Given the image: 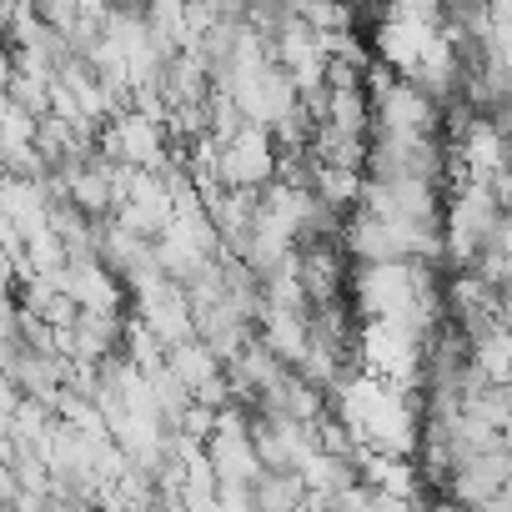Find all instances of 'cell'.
Segmentation results:
<instances>
[{"mask_svg": "<svg viewBox=\"0 0 512 512\" xmlns=\"http://www.w3.org/2000/svg\"><path fill=\"white\" fill-rule=\"evenodd\" d=\"M206 462H211L216 492H256V482H262V457H256V442H251V417L236 402L216 412V427L206 437Z\"/></svg>", "mask_w": 512, "mask_h": 512, "instance_id": "obj_1", "label": "cell"}, {"mask_svg": "<svg viewBox=\"0 0 512 512\" xmlns=\"http://www.w3.org/2000/svg\"><path fill=\"white\" fill-rule=\"evenodd\" d=\"M221 191H267L282 176V151L267 126H241L231 141L216 146Z\"/></svg>", "mask_w": 512, "mask_h": 512, "instance_id": "obj_2", "label": "cell"}, {"mask_svg": "<svg viewBox=\"0 0 512 512\" xmlns=\"http://www.w3.org/2000/svg\"><path fill=\"white\" fill-rule=\"evenodd\" d=\"M367 181H422L437 186L447 181V146L437 136L427 141H402V136H367Z\"/></svg>", "mask_w": 512, "mask_h": 512, "instance_id": "obj_3", "label": "cell"}, {"mask_svg": "<svg viewBox=\"0 0 512 512\" xmlns=\"http://www.w3.org/2000/svg\"><path fill=\"white\" fill-rule=\"evenodd\" d=\"M96 151L111 161V166H126V171H161L171 161V146H166V126L141 116V111H121L116 121L101 126L96 136Z\"/></svg>", "mask_w": 512, "mask_h": 512, "instance_id": "obj_4", "label": "cell"}, {"mask_svg": "<svg viewBox=\"0 0 512 512\" xmlns=\"http://www.w3.org/2000/svg\"><path fill=\"white\" fill-rule=\"evenodd\" d=\"M512 487V462H507V447H487V452H472L452 467L447 477V502H457L462 512H487L502 492Z\"/></svg>", "mask_w": 512, "mask_h": 512, "instance_id": "obj_5", "label": "cell"}, {"mask_svg": "<svg viewBox=\"0 0 512 512\" xmlns=\"http://www.w3.org/2000/svg\"><path fill=\"white\" fill-rule=\"evenodd\" d=\"M437 121H442V111L407 81H392L382 96H372V136L427 141V136H437Z\"/></svg>", "mask_w": 512, "mask_h": 512, "instance_id": "obj_6", "label": "cell"}, {"mask_svg": "<svg viewBox=\"0 0 512 512\" xmlns=\"http://www.w3.org/2000/svg\"><path fill=\"white\" fill-rule=\"evenodd\" d=\"M251 442H256V457H262V472H302V462L317 452V427L277 417V412H256Z\"/></svg>", "mask_w": 512, "mask_h": 512, "instance_id": "obj_7", "label": "cell"}, {"mask_svg": "<svg viewBox=\"0 0 512 512\" xmlns=\"http://www.w3.org/2000/svg\"><path fill=\"white\" fill-rule=\"evenodd\" d=\"M56 287L76 302V312H96V317H121L126 302V282L101 262V256H81V262H66V272L56 277Z\"/></svg>", "mask_w": 512, "mask_h": 512, "instance_id": "obj_8", "label": "cell"}, {"mask_svg": "<svg viewBox=\"0 0 512 512\" xmlns=\"http://www.w3.org/2000/svg\"><path fill=\"white\" fill-rule=\"evenodd\" d=\"M462 342H467V367L472 372H482L492 387L512 382V327L502 317H487V322L467 327Z\"/></svg>", "mask_w": 512, "mask_h": 512, "instance_id": "obj_9", "label": "cell"}, {"mask_svg": "<svg viewBox=\"0 0 512 512\" xmlns=\"http://www.w3.org/2000/svg\"><path fill=\"white\" fill-rule=\"evenodd\" d=\"M362 186H367V176L362 171H347V166H312V196L327 206V211H352V206H362Z\"/></svg>", "mask_w": 512, "mask_h": 512, "instance_id": "obj_10", "label": "cell"}, {"mask_svg": "<svg viewBox=\"0 0 512 512\" xmlns=\"http://www.w3.org/2000/svg\"><path fill=\"white\" fill-rule=\"evenodd\" d=\"M251 497H256V512H302L307 507V487L297 472H262Z\"/></svg>", "mask_w": 512, "mask_h": 512, "instance_id": "obj_11", "label": "cell"}, {"mask_svg": "<svg viewBox=\"0 0 512 512\" xmlns=\"http://www.w3.org/2000/svg\"><path fill=\"white\" fill-rule=\"evenodd\" d=\"M121 357H126L141 377H151V372H161V367H166V347H161V342H156L136 317H131V322H126V332H121Z\"/></svg>", "mask_w": 512, "mask_h": 512, "instance_id": "obj_12", "label": "cell"}, {"mask_svg": "<svg viewBox=\"0 0 512 512\" xmlns=\"http://www.w3.org/2000/svg\"><path fill=\"white\" fill-rule=\"evenodd\" d=\"M16 457H21L16 422H11V412H0V462H6V467H16Z\"/></svg>", "mask_w": 512, "mask_h": 512, "instance_id": "obj_13", "label": "cell"}, {"mask_svg": "<svg viewBox=\"0 0 512 512\" xmlns=\"http://www.w3.org/2000/svg\"><path fill=\"white\" fill-rule=\"evenodd\" d=\"M21 502V482H16V467L0 462V507H16Z\"/></svg>", "mask_w": 512, "mask_h": 512, "instance_id": "obj_14", "label": "cell"}, {"mask_svg": "<svg viewBox=\"0 0 512 512\" xmlns=\"http://www.w3.org/2000/svg\"><path fill=\"white\" fill-rule=\"evenodd\" d=\"M6 297H11V277H6V272H0V302H6Z\"/></svg>", "mask_w": 512, "mask_h": 512, "instance_id": "obj_15", "label": "cell"}, {"mask_svg": "<svg viewBox=\"0 0 512 512\" xmlns=\"http://www.w3.org/2000/svg\"><path fill=\"white\" fill-rule=\"evenodd\" d=\"M0 512H16V507H0Z\"/></svg>", "mask_w": 512, "mask_h": 512, "instance_id": "obj_16", "label": "cell"}]
</instances>
